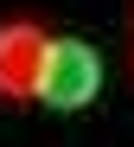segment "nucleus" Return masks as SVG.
<instances>
[{
	"label": "nucleus",
	"instance_id": "1",
	"mask_svg": "<svg viewBox=\"0 0 134 147\" xmlns=\"http://www.w3.org/2000/svg\"><path fill=\"white\" fill-rule=\"evenodd\" d=\"M96 90H102V58H96V45H83V38H51L38 102L70 115V109H90V102H96Z\"/></svg>",
	"mask_w": 134,
	"mask_h": 147
},
{
	"label": "nucleus",
	"instance_id": "2",
	"mask_svg": "<svg viewBox=\"0 0 134 147\" xmlns=\"http://www.w3.org/2000/svg\"><path fill=\"white\" fill-rule=\"evenodd\" d=\"M45 51H51V32L38 19H7V26H0V96H7V102H32L38 96Z\"/></svg>",
	"mask_w": 134,
	"mask_h": 147
}]
</instances>
